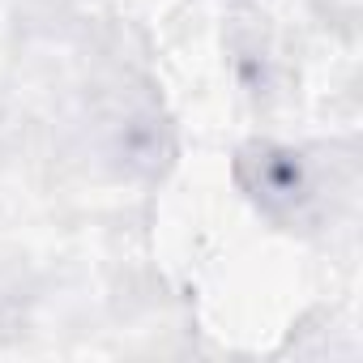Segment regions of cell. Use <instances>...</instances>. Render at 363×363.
<instances>
[{"instance_id": "cell-1", "label": "cell", "mask_w": 363, "mask_h": 363, "mask_svg": "<svg viewBox=\"0 0 363 363\" xmlns=\"http://www.w3.org/2000/svg\"><path fill=\"white\" fill-rule=\"evenodd\" d=\"M248 167H257V179H252V193L278 214V210H299L308 197H312V184L303 175V162L299 154H286V150H252Z\"/></svg>"}]
</instances>
